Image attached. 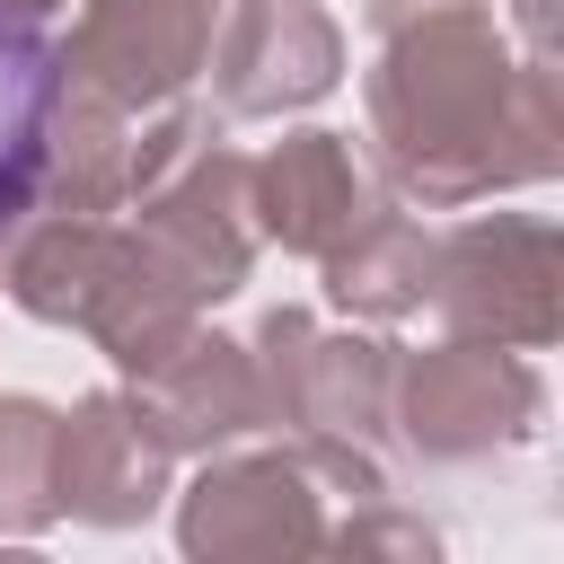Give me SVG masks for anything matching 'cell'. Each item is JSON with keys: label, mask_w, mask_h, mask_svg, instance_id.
<instances>
[{"label": "cell", "mask_w": 564, "mask_h": 564, "mask_svg": "<svg viewBox=\"0 0 564 564\" xmlns=\"http://www.w3.org/2000/svg\"><path fill=\"white\" fill-rule=\"evenodd\" d=\"M379 167L423 203H476L494 185L555 176V70L511 62L485 9H432L388 26L370 70Z\"/></svg>", "instance_id": "1"}, {"label": "cell", "mask_w": 564, "mask_h": 564, "mask_svg": "<svg viewBox=\"0 0 564 564\" xmlns=\"http://www.w3.org/2000/svg\"><path fill=\"white\" fill-rule=\"evenodd\" d=\"M432 300L458 344L546 352L555 344V220L494 212L432 238Z\"/></svg>", "instance_id": "2"}, {"label": "cell", "mask_w": 564, "mask_h": 564, "mask_svg": "<svg viewBox=\"0 0 564 564\" xmlns=\"http://www.w3.org/2000/svg\"><path fill=\"white\" fill-rule=\"evenodd\" d=\"M397 379V423L423 458H485V449H511L538 432L546 414V388L529 370V352H494V344H432L414 352Z\"/></svg>", "instance_id": "3"}, {"label": "cell", "mask_w": 564, "mask_h": 564, "mask_svg": "<svg viewBox=\"0 0 564 564\" xmlns=\"http://www.w3.org/2000/svg\"><path fill=\"white\" fill-rule=\"evenodd\" d=\"M256 344H264V361H256V405H264L273 423H300L308 449H352V458H370L361 441H370L379 414H388V344L317 335L300 308H273Z\"/></svg>", "instance_id": "4"}, {"label": "cell", "mask_w": 564, "mask_h": 564, "mask_svg": "<svg viewBox=\"0 0 564 564\" xmlns=\"http://www.w3.org/2000/svg\"><path fill=\"white\" fill-rule=\"evenodd\" d=\"M185 564H317L326 511L300 458H220L176 511Z\"/></svg>", "instance_id": "5"}, {"label": "cell", "mask_w": 564, "mask_h": 564, "mask_svg": "<svg viewBox=\"0 0 564 564\" xmlns=\"http://www.w3.org/2000/svg\"><path fill=\"white\" fill-rule=\"evenodd\" d=\"M212 9L220 0H79V26H70V97H97L106 115L159 106L212 53Z\"/></svg>", "instance_id": "6"}, {"label": "cell", "mask_w": 564, "mask_h": 564, "mask_svg": "<svg viewBox=\"0 0 564 564\" xmlns=\"http://www.w3.org/2000/svg\"><path fill=\"white\" fill-rule=\"evenodd\" d=\"M53 494H62V511L88 520V529H132L141 511H159V494H167V449H159V432L132 414V397H79V405L62 414Z\"/></svg>", "instance_id": "7"}, {"label": "cell", "mask_w": 564, "mask_h": 564, "mask_svg": "<svg viewBox=\"0 0 564 564\" xmlns=\"http://www.w3.org/2000/svg\"><path fill=\"white\" fill-rule=\"evenodd\" d=\"M344 35L326 26V9L308 0H238L229 35H220V106L229 115H282L335 88Z\"/></svg>", "instance_id": "8"}, {"label": "cell", "mask_w": 564, "mask_h": 564, "mask_svg": "<svg viewBox=\"0 0 564 564\" xmlns=\"http://www.w3.org/2000/svg\"><path fill=\"white\" fill-rule=\"evenodd\" d=\"M132 414L159 432V449H212V441H238L247 423H264V405H256V361L238 352V344H220V335H185L176 352H159L150 370H141V397H132Z\"/></svg>", "instance_id": "9"}, {"label": "cell", "mask_w": 564, "mask_h": 564, "mask_svg": "<svg viewBox=\"0 0 564 564\" xmlns=\"http://www.w3.org/2000/svg\"><path fill=\"white\" fill-rule=\"evenodd\" d=\"M247 185H256L264 229L282 247H300V256H335L361 229V212H370L361 203V176H352V150L335 132H291L282 150H264L247 167Z\"/></svg>", "instance_id": "10"}, {"label": "cell", "mask_w": 564, "mask_h": 564, "mask_svg": "<svg viewBox=\"0 0 564 564\" xmlns=\"http://www.w3.org/2000/svg\"><path fill=\"white\" fill-rule=\"evenodd\" d=\"M53 106H62L53 44H44L35 9H9L0 0V229H18L26 203H35V185H44Z\"/></svg>", "instance_id": "11"}, {"label": "cell", "mask_w": 564, "mask_h": 564, "mask_svg": "<svg viewBox=\"0 0 564 564\" xmlns=\"http://www.w3.org/2000/svg\"><path fill=\"white\" fill-rule=\"evenodd\" d=\"M326 291L335 308L361 317H405L432 300V229L405 212H361V229L326 256Z\"/></svg>", "instance_id": "12"}, {"label": "cell", "mask_w": 564, "mask_h": 564, "mask_svg": "<svg viewBox=\"0 0 564 564\" xmlns=\"http://www.w3.org/2000/svg\"><path fill=\"white\" fill-rule=\"evenodd\" d=\"M53 449H62V414L35 405V397H0V529H44V520H62Z\"/></svg>", "instance_id": "13"}, {"label": "cell", "mask_w": 564, "mask_h": 564, "mask_svg": "<svg viewBox=\"0 0 564 564\" xmlns=\"http://www.w3.org/2000/svg\"><path fill=\"white\" fill-rule=\"evenodd\" d=\"M317 564H441V538H432L423 520L388 511V502H361V511L317 546Z\"/></svg>", "instance_id": "14"}, {"label": "cell", "mask_w": 564, "mask_h": 564, "mask_svg": "<svg viewBox=\"0 0 564 564\" xmlns=\"http://www.w3.org/2000/svg\"><path fill=\"white\" fill-rule=\"evenodd\" d=\"M432 9H476V0H370V26H405V18H432Z\"/></svg>", "instance_id": "15"}, {"label": "cell", "mask_w": 564, "mask_h": 564, "mask_svg": "<svg viewBox=\"0 0 564 564\" xmlns=\"http://www.w3.org/2000/svg\"><path fill=\"white\" fill-rule=\"evenodd\" d=\"M0 564H44V555H26V546H0Z\"/></svg>", "instance_id": "16"}, {"label": "cell", "mask_w": 564, "mask_h": 564, "mask_svg": "<svg viewBox=\"0 0 564 564\" xmlns=\"http://www.w3.org/2000/svg\"><path fill=\"white\" fill-rule=\"evenodd\" d=\"M18 9H26V0H18Z\"/></svg>", "instance_id": "17"}]
</instances>
